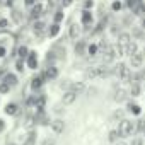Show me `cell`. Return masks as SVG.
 I'll return each mask as SVG.
<instances>
[{"mask_svg":"<svg viewBox=\"0 0 145 145\" xmlns=\"http://www.w3.org/2000/svg\"><path fill=\"white\" fill-rule=\"evenodd\" d=\"M84 75H86V79H99V68L96 67V65H91V67H87L86 68V72H84Z\"/></svg>","mask_w":145,"mask_h":145,"instance_id":"obj_17","label":"cell"},{"mask_svg":"<svg viewBox=\"0 0 145 145\" xmlns=\"http://www.w3.org/2000/svg\"><path fill=\"white\" fill-rule=\"evenodd\" d=\"M58 75H60V70H58L56 65H48L46 70H44V74H43V77H44L46 80H56Z\"/></svg>","mask_w":145,"mask_h":145,"instance_id":"obj_6","label":"cell"},{"mask_svg":"<svg viewBox=\"0 0 145 145\" xmlns=\"http://www.w3.org/2000/svg\"><path fill=\"white\" fill-rule=\"evenodd\" d=\"M2 80H4L5 84H9L10 87H17V86H19V77L14 74V72H7Z\"/></svg>","mask_w":145,"mask_h":145,"instance_id":"obj_12","label":"cell"},{"mask_svg":"<svg viewBox=\"0 0 145 145\" xmlns=\"http://www.w3.org/2000/svg\"><path fill=\"white\" fill-rule=\"evenodd\" d=\"M128 91H125L123 87H118V89H114V96H113V99H114V103H118V104H121V103H126L128 101Z\"/></svg>","mask_w":145,"mask_h":145,"instance_id":"obj_9","label":"cell"},{"mask_svg":"<svg viewBox=\"0 0 145 145\" xmlns=\"http://www.w3.org/2000/svg\"><path fill=\"white\" fill-rule=\"evenodd\" d=\"M86 92H87V94H89V96H92V97H94V96H96V94H97V89H96V87H89V89H87V91H86Z\"/></svg>","mask_w":145,"mask_h":145,"instance_id":"obj_44","label":"cell"},{"mask_svg":"<svg viewBox=\"0 0 145 145\" xmlns=\"http://www.w3.org/2000/svg\"><path fill=\"white\" fill-rule=\"evenodd\" d=\"M118 138H120L118 130H111V131H109V135H108V142L114 145V143H118Z\"/></svg>","mask_w":145,"mask_h":145,"instance_id":"obj_31","label":"cell"},{"mask_svg":"<svg viewBox=\"0 0 145 145\" xmlns=\"http://www.w3.org/2000/svg\"><path fill=\"white\" fill-rule=\"evenodd\" d=\"M36 2H38V0H24V5H26L27 9H31L33 5H36Z\"/></svg>","mask_w":145,"mask_h":145,"instance_id":"obj_42","label":"cell"},{"mask_svg":"<svg viewBox=\"0 0 145 145\" xmlns=\"http://www.w3.org/2000/svg\"><path fill=\"white\" fill-rule=\"evenodd\" d=\"M80 33H82L80 24H72V26L68 27V38H70L72 41H79V39H80Z\"/></svg>","mask_w":145,"mask_h":145,"instance_id":"obj_11","label":"cell"},{"mask_svg":"<svg viewBox=\"0 0 145 145\" xmlns=\"http://www.w3.org/2000/svg\"><path fill=\"white\" fill-rule=\"evenodd\" d=\"M143 143H145V142H143L142 137H133L131 142H130V145H143Z\"/></svg>","mask_w":145,"mask_h":145,"instance_id":"obj_37","label":"cell"},{"mask_svg":"<svg viewBox=\"0 0 145 145\" xmlns=\"http://www.w3.org/2000/svg\"><path fill=\"white\" fill-rule=\"evenodd\" d=\"M60 31H61V24L51 22V24L48 26V29H46V34H48V38H56V36L60 34Z\"/></svg>","mask_w":145,"mask_h":145,"instance_id":"obj_15","label":"cell"},{"mask_svg":"<svg viewBox=\"0 0 145 145\" xmlns=\"http://www.w3.org/2000/svg\"><path fill=\"white\" fill-rule=\"evenodd\" d=\"M4 113H5L7 116H16V114L19 113V104H17V103H7V104L4 106Z\"/></svg>","mask_w":145,"mask_h":145,"instance_id":"obj_16","label":"cell"},{"mask_svg":"<svg viewBox=\"0 0 145 145\" xmlns=\"http://www.w3.org/2000/svg\"><path fill=\"white\" fill-rule=\"evenodd\" d=\"M38 65H39V61H38V53H36V51H29V55H27V58H26V67L31 68V70H36Z\"/></svg>","mask_w":145,"mask_h":145,"instance_id":"obj_10","label":"cell"},{"mask_svg":"<svg viewBox=\"0 0 145 145\" xmlns=\"http://www.w3.org/2000/svg\"><path fill=\"white\" fill-rule=\"evenodd\" d=\"M130 60H128V65L131 67V70H140L142 67H143V61H145V56H143V53H135V55H131V56H128Z\"/></svg>","mask_w":145,"mask_h":145,"instance_id":"obj_3","label":"cell"},{"mask_svg":"<svg viewBox=\"0 0 145 145\" xmlns=\"http://www.w3.org/2000/svg\"><path fill=\"white\" fill-rule=\"evenodd\" d=\"M63 19H65L63 9H58V10L53 14V22H56V24H61V22H63Z\"/></svg>","mask_w":145,"mask_h":145,"instance_id":"obj_29","label":"cell"},{"mask_svg":"<svg viewBox=\"0 0 145 145\" xmlns=\"http://www.w3.org/2000/svg\"><path fill=\"white\" fill-rule=\"evenodd\" d=\"M72 4H74V0H61V2H60L61 9H67V7H70Z\"/></svg>","mask_w":145,"mask_h":145,"instance_id":"obj_39","label":"cell"},{"mask_svg":"<svg viewBox=\"0 0 145 145\" xmlns=\"http://www.w3.org/2000/svg\"><path fill=\"white\" fill-rule=\"evenodd\" d=\"M135 53H138V43H137L135 39H131V41L125 46V55H126V56H131V55H135Z\"/></svg>","mask_w":145,"mask_h":145,"instance_id":"obj_18","label":"cell"},{"mask_svg":"<svg viewBox=\"0 0 145 145\" xmlns=\"http://www.w3.org/2000/svg\"><path fill=\"white\" fill-rule=\"evenodd\" d=\"M43 14H44V7H43V4L36 2V5H33V7H31V17L36 21V19H39Z\"/></svg>","mask_w":145,"mask_h":145,"instance_id":"obj_14","label":"cell"},{"mask_svg":"<svg viewBox=\"0 0 145 145\" xmlns=\"http://www.w3.org/2000/svg\"><path fill=\"white\" fill-rule=\"evenodd\" d=\"M14 67H16V72H17V74H22V72L26 70V60H22V58H16Z\"/></svg>","mask_w":145,"mask_h":145,"instance_id":"obj_27","label":"cell"},{"mask_svg":"<svg viewBox=\"0 0 145 145\" xmlns=\"http://www.w3.org/2000/svg\"><path fill=\"white\" fill-rule=\"evenodd\" d=\"M12 145H17V143H12Z\"/></svg>","mask_w":145,"mask_h":145,"instance_id":"obj_48","label":"cell"},{"mask_svg":"<svg viewBox=\"0 0 145 145\" xmlns=\"http://www.w3.org/2000/svg\"><path fill=\"white\" fill-rule=\"evenodd\" d=\"M114 145H125V143H121V142H120V143H114Z\"/></svg>","mask_w":145,"mask_h":145,"instance_id":"obj_47","label":"cell"},{"mask_svg":"<svg viewBox=\"0 0 145 145\" xmlns=\"http://www.w3.org/2000/svg\"><path fill=\"white\" fill-rule=\"evenodd\" d=\"M5 128H7L5 120H4V118H0V133H4V131H5Z\"/></svg>","mask_w":145,"mask_h":145,"instance_id":"obj_41","label":"cell"},{"mask_svg":"<svg viewBox=\"0 0 145 145\" xmlns=\"http://www.w3.org/2000/svg\"><path fill=\"white\" fill-rule=\"evenodd\" d=\"M12 91V87L9 84H5L4 80H0V96H4V94H9Z\"/></svg>","mask_w":145,"mask_h":145,"instance_id":"obj_32","label":"cell"},{"mask_svg":"<svg viewBox=\"0 0 145 145\" xmlns=\"http://www.w3.org/2000/svg\"><path fill=\"white\" fill-rule=\"evenodd\" d=\"M51 51H53V55H55L56 60H65V56H67V50L63 46H55Z\"/></svg>","mask_w":145,"mask_h":145,"instance_id":"obj_26","label":"cell"},{"mask_svg":"<svg viewBox=\"0 0 145 145\" xmlns=\"http://www.w3.org/2000/svg\"><path fill=\"white\" fill-rule=\"evenodd\" d=\"M94 7V0H86L84 2V10H92Z\"/></svg>","mask_w":145,"mask_h":145,"instance_id":"obj_38","label":"cell"},{"mask_svg":"<svg viewBox=\"0 0 145 145\" xmlns=\"http://www.w3.org/2000/svg\"><path fill=\"white\" fill-rule=\"evenodd\" d=\"M34 123H38V121H36V116H27L26 121H24V128L31 131V130L34 128Z\"/></svg>","mask_w":145,"mask_h":145,"instance_id":"obj_30","label":"cell"},{"mask_svg":"<svg viewBox=\"0 0 145 145\" xmlns=\"http://www.w3.org/2000/svg\"><path fill=\"white\" fill-rule=\"evenodd\" d=\"M39 145H56V138L55 137H46V138H43V142Z\"/></svg>","mask_w":145,"mask_h":145,"instance_id":"obj_35","label":"cell"},{"mask_svg":"<svg viewBox=\"0 0 145 145\" xmlns=\"http://www.w3.org/2000/svg\"><path fill=\"white\" fill-rule=\"evenodd\" d=\"M99 53H101V50H99V44H97V43H89V44H87V55H89L91 58L97 56Z\"/></svg>","mask_w":145,"mask_h":145,"instance_id":"obj_25","label":"cell"},{"mask_svg":"<svg viewBox=\"0 0 145 145\" xmlns=\"http://www.w3.org/2000/svg\"><path fill=\"white\" fill-rule=\"evenodd\" d=\"M131 39H133V38H131V34H130V33H120V34H118V38H116V43H118L120 46H126Z\"/></svg>","mask_w":145,"mask_h":145,"instance_id":"obj_19","label":"cell"},{"mask_svg":"<svg viewBox=\"0 0 145 145\" xmlns=\"http://www.w3.org/2000/svg\"><path fill=\"white\" fill-rule=\"evenodd\" d=\"M128 94L133 96V97H138V96L142 94V86H140V82H130V91H128Z\"/></svg>","mask_w":145,"mask_h":145,"instance_id":"obj_23","label":"cell"},{"mask_svg":"<svg viewBox=\"0 0 145 145\" xmlns=\"http://www.w3.org/2000/svg\"><path fill=\"white\" fill-rule=\"evenodd\" d=\"M77 97H79V96H77L74 91L68 89V91H65V92H63V96H61V99H60V101H61L65 106H72V104L77 101Z\"/></svg>","mask_w":145,"mask_h":145,"instance_id":"obj_7","label":"cell"},{"mask_svg":"<svg viewBox=\"0 0 145 145\" xmlns=\"http://www.w3.org/2000/svg\"><path fill=\"white\" fill-rule=\"evenodd\" d=\"M29 48L26 46V44H21L19 48H17V58H22V60H26L27 58V55H29Z\"/></svg>","mask_w":145,"mask_h":145,"instance_id":"obj_28","label":"cell"},{"mask_svg":"<svg viewBox=\"0 0 145 145\" xmlns=\"http://www.w3.org/2000/svg\"><path fill=\"white\" fill-rule=\"evenodd\" d=\"M5 74H7V70H5L4 67H0V80L4 79V75H5Z\"/></svg>","mask_w":145,"mask_h":145,"instance_id":"obj_45","label":"cell"},{"mask_svg":"<svg viewBox=\"0 0 145 145\" xmlns=\"http://www.w3.org/2000/svg\"><path fill=\"white\" fill-rule=\"evenodd\" d=\"M70 86H72V84H70L68 80H61V84H60V87H61V89H65V91H68V89H70Z\"/></svg>","mask_w":145,"mask_h":145,"instance_id":"obj_43","label":"cell"},{"mask_svg":"<svg viewBox=\"0 0 145 145\" xmlns=\"http://www.w3.org/2000/svg\"><path fill=\"white\" fill-rule=\"evenodd\" d=\"M114 75H116L121 82L130 84V80H131V68H130V65H126V63H118L116 68H114Z\"/></svg>","mask_w":145,"mask_h":145,"instance_id":"obj_2","label":"cell"},{"mask_svg":"<svg viewBox=\"0 0 145 145\" xmlns=\"http://www.w3.org/2000/svg\"><path fill=\"white\" fill-rule=\"evenodd\" d=\"M7 27H9V19L0 17V31H5Z\"/></svg>","mask_w":145,"mask_h":145,"instance_id":"obj_36","label":"cell"},{"mask_svg":"<svg viewBox=\"0 0 145 145\" xmlns=\"http://www.w3.org/2000/svg\"><path fill=\"white\" fill-rule=\"evenodd\" d=\"M116 130H118V133H120V138H128V137H131L133 131H135V121L125 118V120H121V121L118 123V128H116Z\"/></svg>","mask_w":145,"mask_h":145,"instance_id":"obj_1","label":"cell"},{"mask_svg":"<svg viewBox=\"0 0 145 145\" xmlns=\"http://www.w3.org/2000/svg\"><path fill=\"white\" fill-rule=\"evenodd\" d=\"M138 2H142V0H138Z\"/></svg>","mask_w":145,"mask_h":145,"instance_id":"obj_49","label":"cell"},{"mask_svg":"<svg viewBox=\"0 0 145 145\" xmlns=\"http://www.w3.org/2000/svg\"><path fill=\"white\" fill-rule=\"evenodd\" d=\"M75 55L77 56H86L87 55V43L86 41H77V44H75Z\"/></svg>","mask_w":145,"mask_h":145,"instance_id":"obj_20","label":"cell"},{"mask_svg":"<svg viewBox=\"0 0 145 145\" xmlns=\"http://www.w3.org/2000/svg\"><path fill=\"white\" fill-rule=\"evenodd\" d=\"M92 24H94V14H92V10H82V14H80V26L91 27Z\"/></svg>","mask_w":145,"mask_h":145,"instance_id":"obj_8","label":"cell"},{"mask_svg":"<svg viewBox=\"0 0 145 145\" xmlns=\"http://www.w3.org/2000/svg\"><path fill=\"white\" fill-rule=\"evenodd\" d=\"M44 29H46V24H44V21H41V19H36V21L33 22V31H34V34H43V33H44Z\"/></svg>","mask_w":145,"mask_h":145,"instance_id":"obj_22","label":"cell"},{"mask_svg":"<svg viewBox=\"0 0 145 145\" xmlns=\"http://www.w3.org/2000/svg\"><path fill=\"white\" fill-rule=\"evenodd\" d=\"M109 120H111V123H120L121 120H125V109H121V108H118V109H114Z\"/></svg>","mask_w":145,"mask_h":145,"instance_id":"obj_24","label":"cell"},{"mask_svg":"<svg viewBox=\"0 0 145 145\" xmlns=\"http://www.w3.org/2000/svg\"><path fill=\"white\" fill-rule=\"evenodd\" d=\"M123 9V2L121 0H113V4H111V10L113 12H120Z\"/></svg>","mask_w":145,"mask_h":145,"instance_id":"obj_33","label":"cell"},{"mask_svg":"<svg viewBox=\"0 0 145 145\" xmlns=\"http://www.w3.org/2000/svg\"><path fill=\"white\" fill-rule=\"evenodd\" d=\"M5 56H7V48L0 43V58H5Z\"/></svg>","mask_w":145,"mask_h":145,"instance_id":"obj_40","label":"cell"},{"mask_svg":"<svg viewBox=\"0 0 145 145\" xmlns=\"http://www.w3.org/2000/svg\"><path fill=\"white\" fill-rule=\"evenodd\" d=\"M50 126H51V131L55 133V135H61L63 131H65V121L61 120V118H55V120H51V123H50Z\"/></svg>","mask_w":145,"mask_h":145,"instance_id":"obj_5","label":"cell"},{"mask_svg":"<svg viewBox=\"0 0 145 145\" xmlns=\"http://www.w3.org/2000/svg\"><path fill=\"white\" fill-rule=\"evenodd\" d=\"M70 89L74 91L77 96H82L86 91H87V87H86V84L84 82H72V86H70Z\"/></svg>","mask_w":145,"mask_h":145,"instance_id":"obj_21","label":"cell"},{"mask_svg":"<svg viewBox=\"0 0 145 145\" xmlns=\"http://www.w3.org/2000/svg\"><path fill=\"white\" fill-rule=\"evenodd\" d=\"M44 82H46V79L43 77V74H41V75H33V77H31V82H29V87H31L33 92H38V91L43 89Z\"/></svg>","mask_w":145,"mask_h":145,"instance_id":"obj_4","label":"cell"},{"mask_svg":"<svg viewBox=\"0 0 145 145\" xmlns=\"http://www.w3.org/2000/svg\"><path fill=\"white\" fill-rule=\"evenodd\" d=\"M126 111H128V113H131L133 116H140V114H142V106L128 99V101H126Z\"/></svg>","mask_w":145,"mask_h":145,"instance_id":"obj_13","label":"cell"},{"mask_svg":"<svg viewBox=\"0 0 145 145\" xmlns=\"http://www.w3.org/2000/svg\"><path fill=\"white\" fill-rule=\"evenodd\" d=\"M142 29H143V31H145V17H143V19H142Z\"/></svg>","mask_w":145,"mask_h":145,"instance_id":"obj_46","label":"cell"},{"mask_svg":"<svg viewBox=\"0 0 145 145\" xmlns=\"http://www.w3.org/2000/svg\"><path fill=\"white\" fill-rule=\"evenodd\" d=\"M53 113L55 114H61V113H65V104L60 101L58 104H55V108H53Z\"/></svg>","mask_w":145,"mask_h":145,"instance_id":"obj_34","label":"cell"}]
</instances>
